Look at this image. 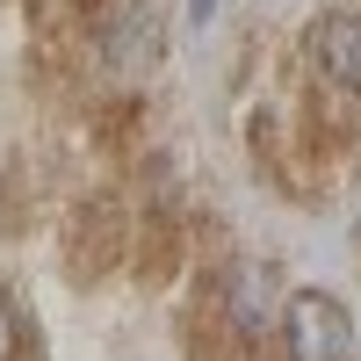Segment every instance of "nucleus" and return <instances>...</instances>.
I'll return each instance as SVG.
<instances>
[{
  "mask_svg": "<svg viewBox=\"0 0 361 361\" xmlns=\"http://www.w3.org/2000/svg\"><path fill=\"white\" fill-rule=\"evenodd\" d=\"M152 51H159V22H152V15H130L123 37H109V58H116V66H152Z\"/></svg>",
  "mask_w": 361,
  "mask_h": 361,
  "instance_id": "nucleus-3",
  "label": "nucleus"
},
{
  "mask_svg": "<svg viewBox=\"0 0 361 361\" xmlns=\"http://www.w3.org/2000/svg\"><path fill=\"white\" fill-rule=\"evenodd\" d=\"M238 318L260 325V267H238Z\"/></svg>",
  "mask_w": 361,
  "mask_h": 361,
  "instance_id": "nucleus-4",
  "label": "nucleus"
},
{
  "mask_svg": "<svg viewBox=\"0 0 361 361\" xmlns=\"http://www.w3.org/2000/svg\"><path fill=\"white\" fill-rule=\"evenodd\" d=\"M15 354V318H8V304H0V361Z\"/></svg>",
  "mask_w": 361,
  "mask_h": 361,
  "instance_id": "nucleus-5",
  "label": "nucleus"
},
{
  "mask_svg": "<svg viewBox=\"0 0 361 361\" xmlns=\"http://www.w3.org/2000/svg\"><path fill=\"white\" fill-rule=\"evenodd\" d=\"M282 347H289V361H347L354 325H347V311L325 289H289V304H282Z\"/></svg>",
  "mask_w": 361,
  "mask_h": 361,
  "instance_id": "nucleus-1",
  "label": "nucleus"
},
{
  "mask_svg": "<svg viewBox=\"0 0 361 361\" xmlns=\"http://www.w3.org/2000/svg\"><path fill=\"white\" fill-rule=\"evenodd\" d=\"M311 51H318V66L333 73L340 87H361V15H354V8L318 15V22H311Z\"/></svg>",
  "mask_w": 361,
  "mask_h": 361,
  "instance_id": "nucleus-2",
  "label": "nucleus"
}]
</instances>
